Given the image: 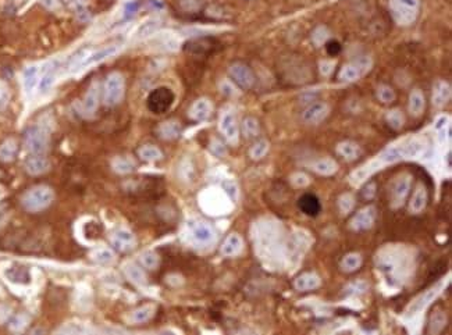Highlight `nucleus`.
I'll use <instances>...</instances> for the list:
<instances>
[{
	"label": "nucleus",
	"mask_w": 452,
	"mask_h": 335,
	"mask_svg": "<svg viewBox=\"0 0 452 335\" xmlns=\"http://www.w3.org/2000/svg\"><path fill=\"white\" fill-rule=\"evenodd\" d=\"M266 150H267L266 143H265V142H260V143H258V145H255V148L251 150V156H252L253 159H260V157L265 155V152H266Z\"/></svg>",
	"instance_id": "nucleus-32"
},
{
	"label": "nucleus",
	"mask_w": 452,
	"mask_h": 335,
	"mask_svg": "<svg viewBox=\"0 0 452 335\" xmlns=\"http://www.w3.org/2000/svg\"><path fill=\"white\" fill-rule=\"evenodd\" d=\"M216 41L212 38H198L191 39L184 45V50L192 54H206L215 49Z\"/></svg>",
	"instance_id": "nucleus-8"
},
{
	"label": "nucleus",
	"mask_w": 452,
	"mask_h": 335,
	"mask_svg": "<svg viewBox=\"0 0 452 335\" xmlns=\"http://www.w3.org/2000/svg\"><path fill=\"white\" fill-rule=\"evenodd\" d=\"M56 75H57V67L56 66H53L50 67L46 73L44 74V77L41 78V82H39V90L41 92H47V90L50 89L53 86V84L56 81Z\"/></svg>",
	"instance_id": "nucleus-22"
},
{
	"label": "nucleus",
	"mask_w": 452,
	"mask_h": 335,
	"mask_svg": "<svg viewBox=\"0 0 452 335\" xmlns=\"http://www.w3.org/2000/svg\"><path fill=\"white\" fill-rule=\"evenodd\" d=\"M24 166H25L27 172H30L31 175H41V174H44L49 170L50 163L44 155H31L25 160Z\"/></svg>",
	"instance_id": "nucleus-9"
},
{
	"label": "nucleus",
	"mask_w": 452,
	"mask_h": 335,
	"mask_svg": "<svg viewBox=\"0 0 452 335\" xmlns=\"http://www.w3.org/2000/svg\"><path fill=\"white\" fill-rule=\"evenodd\" d=\"M53 191L47 186H37L30 189L22 198V205L28 211H41L53 202Z\"/></svg>",
	"instance_id": "nucleus-2"
},
{
	"label": "nucleus",
	"mask_w": 452,
	"mask_h": 335,
	"mask_svg": "<svg viewBox=\"0 0 452 335\" xmlns=\"http://www.w3.org/2000/svg\"><path fill=\"white\" fill-rule=\"evenodd\" d=\"M153 312H155V307H153V306H142V307L136 309V310L131 314V321H133V323H136V324L145 323V321H148L149 319L153 316Z\"/></svg>",
	"instance_id": "nucleus-24"
},
{
	"label": "nucleus",
	"mask_w": 452,
	"mask_h": 335,
	"mask_svg": "<svg viewBox=\"0 0 452 335\" xmlns=\"http://www.w3.org/2000/svg\"><path fill=\"white\" fill-rule=\"evenodd\" d=\"M24 145L32 155H44L49 149V134L41 126L27 128L24 134Z\"/></svg>",
	"instance_id": "nucleus-3"
},
{
	"label": "nucleus",
	"mask_w": 452,
	"mask_h": 335,
	"mask_svg": "<svg viewBox=\"0 0 452 335\" xmlns=\"http://www.w3.org/2000/svg\"><path fill=\"white\" fill-rule=\"evenodd\" d=\"M327 112V107L324 104H315V106H312L309 107L304 114V119L306 121H309V123H317L321 119H324V116H326Z\"/></svg>",
	"instance_id": "nucleus-20"
},
{
	"label": "nucleus",
	"mask_w": 452,
	"mask_h": 335,
	"mask_svg": "<svg viewBox=\"0 0 452 335\" xmlns=\"http://www.w3.org/2000/svg\"><path fill=\"white\" fill-rule=\"evenodd\" d=\"M259 131L258 123L253 119H246L244 121V134L246 136H255Z\"/></svg>",
	"instance_id": "nucleus-29"
},
{
	"label": "nucleus",
	"mask_w": 452,
	"mask_h": 335,
	"mask_svg": "<svg viewBox=\"0 0 452 335\" xmlns=\"http://www.w3.org/2000/svg\"><path fill=\"white\" fill-rule=\"evenodd\" d=\"M341 49V43H340L338 41H335V39H331V41H328L326 43V50L330 56H337V54H340Z\"/></svg>",
	"instance_id": "nucleus-30"
},
{
	"label": "nucleus",
	"mask_w": 452,
	"mask_h": 335,
	"mask_svg": "<svg viewBox=\"0 0 452 335\" xmlns=\"http://www.w3.org/2000/svg\"><path fill=\"white\" fill-rule=\"evenodd\" d=\"M189 232L193 241L199 245H210L213 244L216 234L213 228L208 223L203 221H193L189 224Z\"/></svg>",
	"instance_id": "nucleus-5"
},
{
	"label": "nucleus",
	"mask_w": 452,
	"mask_h": 335,
	"mask_svg": "<svg viewBox=\"0 0 452 335\" xmlns=\"http://www.w3.org/2000/svg\"><path fill=\"white\" fill-rule=\"evenodd\" d=\"M174 93L170 88L167 86H160V88H156L155 90H152L149 93L148 100V109L155 114H163L169 109H170L173 103H174Z\"/></svg>",
	"instance_id": "nucleus-4"
},
{
	"label": "nucleus",
	"mask_w": 452,
	"mask_h": 335,
	"mask_svg": "<svg viewBox=\"0 0 452 335\" xmlns=\"http://www.w3.org/2000/svg\"><path fill=\"white\" fill-rule=\"evenodd\" d=\"M189 113H191V117L193 120H198V121L206 120L212 113V104L208 99H199L193 103Z\"/></svg>",
	"instance_id": "nucleus-14"
},
{
	"label": "nucleus",
	"mask_w": 452,
	"mask_h": 335,
	"mask_svg": "<svg viewBox=\"0 0 452 335\" xmlns=\"http://www.w3.org/2000/svg\"><path fill=\"white\" fill-rule=\"evenodd\" d=\"M92 260L97 263V264H103V266H109L114 261V252L109 249V248H99L96 251H93L90 253Z\"/></svg>",
	"instance_id": "nucleus-16"
},
{
	"label": "nucleus",
	"mask_w": 452,
	"mask_h": 335,
	"mask_svg": "<svg viewBox=\"0 0 452 335\" xmlns=\"http://www.w3.org/2000/svg\"><path fill=\"white\" fill-rule=\"evenodd\" d=\"M97 107H99V85H97V82H93L89 86L88 92L84 97L82 112L88 116H92L97 110Z\"/></svg>",
	"instance_id": "nucleus-12"
},
{
	"label": "nucleus",
	"mask_w": 452,
	"mask_h": 335,
	"mask_svg": "<svg viewBox=\"0 0 452 335\" xmlns=\"http://www.w3.org/2000/svg\"><path fill=\"white\" fill-rule=\"evenodd\" d=\"M8 97H10V93H8L7 86L3 82H0V109L7 104Z\"/></svg>",
	"instance_id": "nucleus-33"
},
{
	"label": "nucleus",
	"mask_w": 452,
	"mask_h": 335,
	"mask_svg": "<svg viewBox=\"0 0 452 335\" xmlns=\"http://www.w3.org/2000/svg\"><path fill=\"white\" fill-rule=\"evenodd\" d=\"M64 1H67L74 10L87 7V4H88V0H64Z\"/></svg>",
	"instance_id": "nucleus-35"
},
{
	"label": "nucleus",
	"mask_w": 452,
	"mask_h": 335,
	"mask_svg": "<svg viewBox=\"0 0 452 335\" xmlns=\"http://www.w3.org/2000/svg\"><path fill=\"white\" fill-rule=\"evenodd\" d=\"M157 27H159V21L157 20H149L146 23H143L139 27V30H138V37H148V35H152L156 30H157Z\"/></svg>",
	"instance_id": "nucleus-28"
},
{
	"label": "nucleus",
	"mask_w": 452,
	"mask_h": 335,
	"mask_svg": "<svg viewBox=\"0 0 452 335\" xmlns=\"http://www.w3.org/2000/svg\"><path fill=\"white\" fill-rule=\"evenodd\" d=\"M359 263H361V259H359V256H355V254H352V256H348L344 263H342V266L347 268V270H355L358 266H359Z\"/></svg>",
	"instance_id": "nucleus-31"
},
{
	"label": "nucleus",
	"mask_w": 452,
	"mask_h": 335,
	"mask_svg": "<svg viewBox=\"0 0 452 335\" xmlns=\"http://www.w3.org/2000/svg\"><path fill=\"white\" fill-rule=\"evenodd\" d=\"M18 150V145L15 139H7L1 143L0 146V160L1 162H11L17 155Z\"/></svg>",
	"instance_id": "nucleus-17"
},
{
	"label": "nucleus",
	"mask_w": 452,
	"mask_h": 335,
	"mask_svg": "<svg viewBox=\"0 0 452 335\" xmlns=\"http://www.w3.org/2000/svg\"><path fill=\"white\" fill-rule=\"evenodd\" d=\"M111 245L114 246L117 251L120 252H130L133 251L135 245H136V239L133 232L128 231V230H117L116 232H113L111 235Z\"/></svg>",
	"instance_id": "nucleus-6"
},
{
	"label": "nucleus",
	"mask_w": 452,
	"mask_h": 335,
	"mask_svg": "<svg viewBox=\"0 0 452 335\" xmlns=\"http://www.w3.org/2000/svg\"><path fill=\"white\" fill-rule=\"evenodd\" d=\"M119 45H110L106 46V47H102V49H99L96 52L89 53L88 56L82 60V63L80 64V67L78 68L82 70V68L90 67V66H93V64H97V63H100V61H103V60L111 57L113 54H116V53L119 52Z\"/></svg>",
	"instance_id": "nucleus-7"
},
{
	"label": "nucleus",
	"mask_w": 452,
	"mask_h": 335,
	"mask_svg": "<svg viewBox=\"0 0 452 335\" xmlns=\"http://www.w3.org/2000/svg\"><path fill=\"white\" fill-rule=\"evenodd\" d=\"M38 67L35 66H30V67L25 68L24 71V88L25 90L31 93L32 90L35 89L38 84Z\"/></svg>",
	"instance_id": "nucleus-21"
},
{
	"label": "nucleus",
	"mask_w": 452,
	"mask_h": 335,
	"mask_svg": "<svg viewBox=\"0 0 452 335\" xmlns=\"http://www.w3.org/2000/svg\"><path fill=\"white\" fill-rule=\"evenodd\" d=\"M230 75L232 80L242 88H251L253 84V75L251 70L244 64H234L230 67Z\"/></svg>",
	"instance_id": "nucleus-10"
},
{
	"label": "nucleus",
	"mask_w": 452,
	"mask_h": 335,
	"mask_svg": "<svg viewBox=\"0 0 452 335\" xmlns=\"http://www.w3.org/2000/svg\"><path fill=\"white\" fill-rule=\"evenodd\" d=\"M220 129L224 134V136L230 142H235L238 138V127L235 117L231 113H226L223 114L222 120H220Z\"/></svg>",
	"instance_id": "nucleus-13"
},
{
	"label": "nucleus",
	"mask_w": 452,
	"mask_h": 335,
	"mask_svg": "<svg viewBox=\"0 0 452 335\" xmlns=\"http://www.w3.org/2000/svg\"><path fill=\"white\" fill-rule=\"evenodd\" d=\"M6 276L10 281L17 284H28L30 283V273L24 267H11L6 271Z\"/></svg>",
	"instance_id": "nucleus-19"
},
{
	"label": "nucleus",
	"mask_w": 452,
	"mask_h": 335,
	"mask_svg": "<svg viewBox=\"0 0 452 335\" xmlns=\"http://www.w3.org/2000/svg\"><path fill=\"white\" fill-rule=\"evenodd\" d=\"M160 135L163 138H176L180 134V127H178L177 123H164L163 126L160 127Z\"/></svg>",
	"instance_id": "nucleus-26"
},
{
	"label": "nucleus",
	"mask_w": 452,
	"mask_h": 335,
	"mask_svg": "<svg viewBox=\"0 0 452 335\" xmlns=\"http://www.w3.org/2000/svg\"><path fill=\"white\" fill-rule=\"evenodd\" d=\"M44 4L47 8H56L59 6V0H45Z\"/></svg>",
	"instance_id": "nucleus-36"
},
{
	"label": "nucleus",
	"mask_w": 452,
	"mask_h": 335,
	"mask_svg": "<svg viewBox=\"0 0 452 335\" xmlns=\"http://www.w3.org/2000/svg\"><path fill=\"white\" fill-rule=\"evenodd\" d=\"M180 4H181V7L184 8V10H189V11L196 10V8L199 7V1L198 0H180Z\"/></svg>",
	"instance_id": "nucleus-34"
},
{
	"label": "nucleus",
	"mask_w": 452,
	"mask_h": 335,
	"mask_svg": "<svg viewBox=\"0 0 452 335\" xmlns=\"http://www.w3.org/2000/svg\"><path fill=\"white\" fill-rule=\"evenodd\" d=\"M139 156L143 160H146V162H155V160H159L162 157V152L157 149L156 146L146 145V146H143V148L139 149Z\"/></svg>",
	"instance_id": "nucleus-25"
},
{
	"label": "nucleus",
	"mask_w": 452,
	"mask_h": 335,
	"mask_svg": "<svg viewBox=\"0 0 452 335\" xmlns=\"http://www.w3.org/2000/svg\"><path fill=\"white\" fill-rule=\"evenodd\" d=\"M111 167H113V170L116 172H119V174H128V172H131L134 170V163L130 160V159H127V157H116L113 162H111Z\"/></svg>",
	"instance_id": "nucleus-23"
},
{
	"label": "nucleus",
	"mask_w": 452,
	"mask_h": 335,
	"mask_svg": "<svg viewBox=\"0 0 452 335\" xmlns=\"http://www.w3.org/2000/svg\"><path fill=\"white\" fill-rule=\"evenodd\" d=\"M126 93V80L120 73H111L106 78L103 88V102L106 106L119 104Z\"/></svg>",
	"instance_id": "nucleus-1"
},
{
	"label": "nucleus",
	"mask_w": 452,
	"mask_h": 335,
	"mask_svg": "<svg viewBox=\"0 0 452 335\" xmlns=\"http://www.w3.org/2000/svg\"><path fill=\"white\" fill-rule=\"evenodd\" d=\"M241 249H242V241L237 234H232L224 241L222 246V253L226 256H234V254L239 253Z\"/></svg>",
	"instance_id": "nucleus-15"
},
{
	"label": "nucleus",
	"mask_w": 452,
	"mask_h": 335,
	"mask_svg": "<svg viewBox=\"0 0 452 335\" xmlns=\"http://www.w3.org/2000/svg\"><path fill=\"white\" fill-rule=\"evenodd\" d=\"M126 276L128 277L130 281H133L136 285H143L146 283V276H145L143 270L141 267H138L136 264H133V263L126 266Z\"/></svg>",
	"instance_id": "nucleus-18"
},
{
	"label": "nucleus",
	"mask_w": 452,
	"mask_h": 335,
	"mask_svg": "<svg viewBox=\"0 0 452 335\" xmlns=\"http://www.w3.org/2000/svg\"><path fill=\"white\" fill-rule=\"evenodd\" d=\"M141 263L143 267L149 268V270H155L159 266V257L153 252H145L141 256Z\"/></svg>",
	"instance_id": "nucleus-27"
},
{
	"label": "nucleus",
	"mask_w": 452,
	"mask_h": 335,
	"mask_svg": "<svg viewBox=\"0 0 452 335\" xmlns=\"http://www.w3.org/2000/svg\"><path fill=\"white\" fill-rule=\"evenodd\" d=\"M298 206L302 210V213L311 217H316L320 213V210H321L320 201L317 199V196L313 194L302 195L299 198V201H298Z\"/></svg>",
	"instance_id": "nucleus-11"
}]
</instances>
